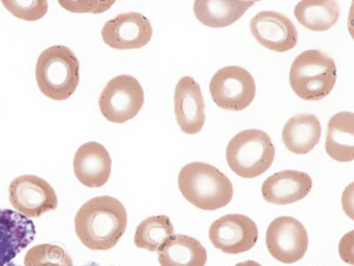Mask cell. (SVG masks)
I'll use <instances>...</instances> for the list:
<instances>
[{"label":"cell","instance_id":"cell-1","mask_svg":"<svg viewBox=\"0 0 354 266\" xmlns=\"http://www.w3.org/2000/svg\"><path fill=\"white\" fill-rule=\"evenodd\" d=\"M128 217L124 205L111 196H97L85 202L75 218V233L91 250H109L125 233Z\"/></svg>","mask_w":354,"mask_h":266},{"label":"cell","instance_id":"cell-2","mask_svg":"<svg viewBox=\"0 0 354 266\" xmlns=\"http://www.w3.org/2000/svg\"><path fill=\"white\" fill-rule=\"evenodd\" d=\"M178 188L183 197L199 210H219L233 198V186L229 177L216 167L198 161L182 168Z\"/></svg>","mask_w":354,"mask_h":266},{"label":"cell","instance_id":"cell-3","mask_svg":"<svg viewBox=\"0 0 354 266\" xmlns=\"http://www.w3.org/2000/svg\"><path fill=\"white\" fill-rule=\"evenodd\" d=\"M80 63L68 47L53 46L40 53L36 66L37 85L46 97L66 100L77 91Z\"/></svg>","mask_w":354,"mask_h":266},{"label":"cell","instance_id":"cell-4","mask_svg":"<svg viewBox=\"0 0 354 266\" xmlns=\"http://www.w3.org/2000/svg\"><path fill=\"white\" fill-rule=\"evenodd\" d=\"M289 79L290 87L300 99L321 100L336 85V63L321 51H305L294 60Z\"/></svg>","mask_w":354,"mask_h":266},{"label":"cell","instance_id":"cell-5","mask_svg":"<svg viewBox=\"0 0 354 266\" xmlns=\"http://www.w3.org/2000/svg\"><path fill=\"white\" fill-rule=\"evenodd\" d=\"M276 157L270 135L261 130L240 132L227 145V166L243 179H254L267 172Z\"/></svg>","mask_w":354,"mask_h":266},{"label":"cell","instance_id":"cell-6","mask_svg":"<svg viewBox=\"0 0 354 266\" xmlns=\"http://www.w3.org/2000/svg\"><path fill=\"white\" fill-rule=\"evenodd\" d=\"M145 103L143 87L132 76L111 79L99 100L101 114L107 121L124 123L137 116Z\"/></svg>","mask_w":354,"mask_h":266},{"label":"cell","instance_id":"cell-7","mask_svg":"<svg viewBox=\"0 0 354 266\" xmlns=\"http://www.w3.org/2000/svg\"><path fill=\"white\" fill-rule=\"evenodd\" d=\"M212 99L221 109L241 111L255 99L256 84L248 71L239 66L221 69L209 85Z\"/></svg>","mask_w":354,"mask_h":266},{"label":"cell","instance_id":"cell-8","mask_svg":"<svg viewBox=\"0 0 354 266\" xmlns=\"http://www.w3.org/2000/svg\"><path fill=\"white\" fill-rule=\"evenodd\" d=\"M308 234L301 222L292 217H279L271 222L266 233L270 255L283 264H294L304 258L308 249Z\"/></svg>","mask_w":354,"mask_h":266},{"label":"cell","instance_id":"cell-9","mask_svg":"<svg viewBox=\"0 0 354 266\" xmlns=\"http://www.w3.org/2000/svg\"><path fill=\"white\" fill-rule=\"evenodd\" d=\"M9 200L15 210L25 217L37 218L58 206L55 189L49 183L35 175H22L9 186Z\"/></svg>","mask_w":354,"mask_h":266},{"label":"cell","instance_id":"cell-10","mask_svg":"<svg viewBox=\"0 0 354 266\" xmlns=\"http://www.w3.org/2000/svg\"><path fill=\"white\" fill-rule=\"evenodd\" d=\"M258 238L257 224L245 215H225L214 221L209 228L210 242L226 254L248 251L254 248Z\"/></svg>","mask_w":354,"mask_h":266},{"label":"cell","instance_id":"cell-11","mask_svg":"<svg viewBox=\"0 0 354 266\" xmlns=\"http://www.w3.org/2000/svg\"><path fill=\"white\" fill-rule=\"evenodd\" d=\"M153 27L145 15L127 12L117 15L104 25L101 35L107 46L117 50L139 49L153 37Z\"/></svg>","mask_w":354,"mask_h":266},{"label":"cell","instance_id":"cell-12","mask_svg":"<svg viewBox=\"0 0 354 266\" xmlns=\"http://www.w3.org/2000/svg\"><path fill=\"white\" fill-rule=\"evenodd\" d=\"M250 30L262 46L274 52H288L298 44L299 34L295 25L279 12H259L250 22Z\"/></svg>","mask_w":354,"mask_h":266},{"label":"cell","instance_id":"cell-13","mask_svg":"<svg viewBox=\"0 0 354 266\" xmlns=\"http://www.w3.org/2000/svg\"><path fill=\"white\" fill-rule=\"evenodd\" d=\"M35 236L36 227L30 218L8 209L0 210V266L10 264Z\"/></svg>","mask_w":354,"mask_h":266},{"label":"cell","instance_id":"cell-14","mask_svg":"<svg viewBox=\"0 0 354 266\" xmlns=\"http://www.w3.org/2000/svg\"><path fill=\"white\" fill-rule=\"evenodd\" d=\"M175 114L180 129L197 134L205 123V101L201 87L191 77H183L175 89Z\"/></svg>","mask_w":354,"mask_h":266},{"label":"cell","instance_id":"cell-15","mask_svg":"<svg viewBox=\"0 0 354 266\" xmlns=\"http://www.w3.org/2000/svg\"><path fill=\"white\" fill-rule=\"evenodd\" d=\"M112 160L109 151L97 142H88L78 148L75 155L74 172L84 186L99 188L109 181Z\"/></svg>","mask_w":354,"mask_h":266},{"label":"cell","instance_id":"cell-16","mask_svg":"<svg viewBox=\"0 0 354 266\" xmlns=\"http://www.w3.org/2000/svg\"><path fill=\"white\" fill-rule=\"evenodd\" d=\"M313 180L308 173L286 170L265 180L261 194L271 204L287 205L304 199L311 192Z\"/></svg>","mask_w":354,"mask_h":266},{"label":"cell","instance_id":"cell-17","mask_svg":"<svg viewBox=\"0 0 354 266\" xmlns=\"http://www.w3.org/2000/svg\"><path fill=\"white\" fill-rule=\"evenodd\" d=\"M160 266H205L207 252L198 240L173 234L158 250Z\"/></svg>","mask_w":354,"mask_h":266},{"label":"cell","instance_id":"cell-18","mask_svg":"<svg viewBox=\"0 0 354 266\" xmlns=\"http://www.w3.org/2000/svg\"><path fill=\"white\" fill-rule=\"evenodd\" d=\"M321 136V123L310 114L292 116L288 120L282 132L283 144L296 154H308L319 143Z\"/></svg>","mask_w":354,"mask_h":266},{"label":"cell","instance_id":"cell-19","mask_svg":"<svg viewBox=\"0 0 354 266\" xmlns=\"http://www.w3.org/2000/svg\"><path fill=\"white\" fill-rule=\"evenodd\" d=\"M325 150L332 159L349 163L354 159V114L340 112L328 125Z\"/></svg>","mask_w":354,"mask_h":266},{"label":"cell","instance_id":"cell-20","mask_svg":"<svg viewBox=\"0 0 354 266\" xmlns=\"http://www.w3.org/2000/svg\"><path fill=\"white\" fill-rule=\"evenodd\" d=\"M256 2L197 0L194 10L196 17L205 26L223 28L235 24Z\"/></svg>","mask_w":354,"mask_h":266},{"label":"cell","instance_id":"cell-21","mask_svg":"<svg viewBox=\"0 0 354 266\" xmlns=\"http://www.w3.org/2000/svg\"><path fill=\"white\" fill-rule=\"evenodd\" d=\"M294 15L308 30L324 33L339 20L340 8L333 0H305L295 6Z\"/></svg>","mask_w":354,"mask_h":266},{"label":"cell","instance_id":"cell-22","mask_svg":"<svg viewBox=\"0 0 354 266\" xmlns=\"http://www.w3.org/2000/svg\"><path fill=\"white\" fill-rule=\"evenodd\" d=\"M173 234L174 227L169 217L165 215L149 217L138 224L134 243L139 249L156 252Z\"/></svg>","mask_w":354,"mask_h":266},{"label":"cell","instance_id":"cell-23","mask_svg":"<svg viewBox=\"0 0 354 266\" xmlns=\"http://www.w3.org/2000/svg\"><path fill=\"white\" fill-rule=\"evenodd\" d=\"M25 266H74L71 256L62 247L40 244L28 250Z\"/></svg>","mask_w":354,"mask_h":266},{"label":"cell","instance_id":"cell-24","mask_svg":"<svg viewBox=\"0 0 354 266\" xmlns=\"http://www.w3.org/2000/svg\"><path fill=\"white\" fill-rule=\"evenodd\" d=\"M2 4L15 17L28 21H39L48 11L46 0H3Z\"/></svg>","mask_w":354,"mask_h":266},{"label":"cell","instance_id":"cell-25","mask_svg":"<svg viewBox=\"0 0 354 266\" xmlns=\"http://www.w3.org/2000/svg\"><path fill=\"white\" fill-rule=\"evenodd\" d=\"M59 5L71 12H91L102 14L115 4V1H66L61 0Z\"/></svg>","mask_w":354,"mask_h":266},{"label":"cell","instance_id":"cell-26","mask_svg":"<svg viewBox=\"0 0 354 266\" xmlns=\"http://www.w3.org/2000/svg\"><path fill=\"white\" fill-rule=\"evenodd\" d=\"M353 244L354 233L353 231H351L341 239L339 247H338L341 258L351 265H353Z\"/></svg>","mask_w":354,"mask_h":266},{"label":"cell","instance_id":"cell-27","mask_svg":"<svg viewBox=\"0 0 354 266\" xmlns=\"http://www.w3.org/2000/svg\"><path fill=\"white\" fill-rule=\"evenodd\" d=\"M342 205L347 216L353 220V183L344 190L342 195Z\"/></svg>","mask_w":354,"mask_h":266},{"label":"cell","instance_id":"cell-28","mask_svg":"<svg viewBox=\"0 0 354 266\" xmlns=\"http://www.w3.org/2000/svg\"><path fill=\"white\" fill-rule=\"evenodd\" d=\"M235 266H262V265L259 264V263H257V262L252 261V260H248V261L239 263V264H236Z\"/></svg>","mask_w":354,"mask_h":266}]
</instances>
